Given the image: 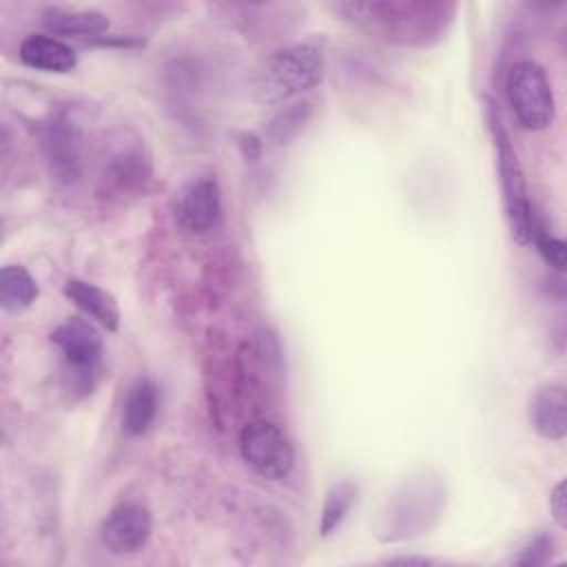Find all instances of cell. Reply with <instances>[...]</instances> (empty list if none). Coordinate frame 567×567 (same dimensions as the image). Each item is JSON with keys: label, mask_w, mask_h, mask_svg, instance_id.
Returning a JSON list of instances; mask_svg holds the SVG:
<instances>
[{"label": "cell", "mask_w": 567, "mask_h": 567, "mask_svg": "<svg viewBox=\"0 0 567 567\" xmlns=\"http://www.w3.org/2000/svg\"><path fill=\"white\" fill-rule=\"evenodd\" d=\"M443 503L445 489L436 478H410L392 496H388L374 520V534L385 543L421 536L436 523Z\"/></svg>", "instance_id": "1"}, {"label": "cell", "mask_w": 567, "mask_h": 567, "mask_svg": "<svg viewBox=\"0 0 567 567\" xmlns=\"http://www.w3.org/2000/svg\"><path fill=\"white\" fill-rule=\"evenodd\" d=\"M326 58L321 47L301 42L272 53L255 82V95L264 104H279L321 84Z\"/></svg>", "instance_id": "2"}, {"label": "cell", "mask_w": 567, "mask_h": 567, "mask_svg": "<svg viewBox=\"0 0 567 567\" xmlns=\"http://www.w3.org/2000/svg\"><path fill=\"white\" fill-rule=\"evenodd\" d=\"M507 100L523 128L543 131L554 122L556 102L543 66L534 60L516 62L505 80Z\"/></svg>", "instance_id": "3"}, {"label": "cell", "mask_w": 567, "mask_h": 567, "mask_svg": "<svg viewBox=\"0 0 567 567\" xmlns=\"http://www.w3.org/2000/svg\"><path fill=\"white\" fill-rule=\"evenodd\" d=\"M492 133H494V144H496V157H498L496 162H498V175H501V186H503L507 224L518 244H529L536 215L527 199L525 177H523V168L518 164L516 151L509 144L507 133L503 131L498 115H492Z\"/></svg>", "instance_id": "4"}, {"label": "cell", "mask_w": 567, "mask_h": 567, "mask_svg": "<svg viewBox=\"0 0 567 567\" xmlns=\"http://www.w3.org/2000/svg\"><path fill=\"white\" fill-rule=\"evenodd\" d=\"M239 454L266 481H284L295 467V450L288 436L270 421H250L241 427Z\"/></svg>", "instance_id": "5"}, {"label": "cell", "mask_w": 567, "mask_h": 567, "mask_svg": "<svg viewBox=\"0 0 567 567\" xmlns=\"http://www.w3.org/2000/svg\"><path fill=\"white\" fill-rule=\"evenodd\" d=\"M51 343L60 350L66 368L75 374V379L82 381L84 388H91L93 374L100 370L104 354L97 328L89 319L69 317L51 332Z\"/></svg>", "instance_id": "6"}, {"label": "cell", "mask_w": 567, "mask_h": 567, "mask_svg": "<svg viewBox=\"0 0 567 567\" xmlns=\"http://www.w3.org/2000/svg\"><path fill=\"white\" fill-rule=\"evenodd\" d=\"M175 221L188 233L210 230L221 215V190L213 175L193 177L186 182L173 202Z\"/></svg>", "instance_id": "7"}, {"label": "cell", "mask_w": 567, "mask_h": 567, "mask_svg": "<svg viewBox=\"0 0 567 567\" xmlns=\"http://www.w3.org/2000/svg\"><path fill=\"white\" fill-rule=\"evenodd\" d=\"M49 173L60 184H73L82 175V144L73 124L62 117L44 122L38 131Z\"/></svg>", "instance_id": "8"}, {"label": "cell", "mask_w": 567, "mask_h": 567, "mask_svg": "<svg viewBox=\"0 0 567 567\" xmlns=\"http://www.w3.org/2000/svg\"><path fill=\"white\" fill-rule=\"evenodd\" d=\"M151 532L153 518L142 503H120L102 520L100 538L111 554L128 556L146 547Z\"/></svg>", "instance_id": "9"}, {"label": "cell", "mask_w": 567, "mask_h": 567, "mask_svg": "<svg viewBox=\"0 0 567 567\" xmlns=\"http://www.w3.org/2000/svg\"><path fill=\"white\" fill-rule=\"evenodd\" d=\"M22 64L44 73H69L78 66V53L71 44L55 35L31 33L18 47Z\"/></svg>", "instance_id": "10"}, {"label": "cell", "mask_w": 567, "mask_h": 567, "mask_svg": "<svg viewBox=\"0 0 567 567\" xmlns=\"http://www.w3.org/2000/svg\"><path fill=\"white\" fill-rule=\"evenodd\" d=\"M529 423L549 441H563L567 434V394L563 385H543L529 399Z\"/></svg>", "instance_id": "11"}, {"label": "cell", "mask_w": 567, "mask_h": 567, "mask_svg": "<svg viewBox=\"0 0 567 567\" xmlns=\"http://www.w3.org/2000/svg\"><path fill=\"white\" fill-rule=\"evenodd\" d=\"M64 295L71 299L86 317L100 323L104 330L115 332L120 328V306L111 292L104 288L89 284L84 279H69L64 284Z\"/></svg>", "instance_id": "12"}, {"label": "cell", "mask_w": 567, "mask_h": 567, "mask_svg": "<svg viewBox=\"0 0 567 567\" xmlns=\"http://www.w3.org/2000/svg\"><path fill=\"white\" fill-rule=\"evenodd\" d=\"M159 410V390L148 379H137L124 396L122 403V430L128 436H142L155 421Z\"/></svg>", "instance_id": "13"}, {"label": "cell", "mask_w": 567, "mask_h": 567, "mask_svg": "<svg viewBox=\"0 0 567 567\" xmlns=\"http://www.w3.org/2000/svg\"><path fill=\"white\" fill-rule=\"evenodd\" d=\"M42 24L53 35H75V38H97L109 31V16L95 9H47L42 13Z\"/></svg>", "instance_id": "14"}, {"label": "cell", "mask_w": 567, "mask_h": 567, "mask_svg": "<svg viewBox=\"0 0 567 567\" xmlns=\"http://www.w3.org/2000/svg\"><path fill=\"white\" fill-rule=\"evenodd\" d=\"M151 175L148 162L137 153V151H122L109 159L104 166L102 182L113 190V193H133Z\"/></svg>", "instance_id": "15"}, {"label": "cell", "mask_w": 567, "mask_h": 567, "mask_svg": "<svg viewBox=\"0 0 567 567\" xmlns=\"http://www.w3.org/2000/svg\"><path fill=\"white\" fill-rule=\"evenodd\" d=\"M40 295L38 281L20 264H7L0 270V306L7 312L27 310Z\"/></svg>", "instance_id": "16"}, {"label": "cell", "mask_w": 567, "mask_h": 567, "mask_svg": "<svg viewBox=\"0 0 567 567\" xmlns=\"http://www.w3.org/2000/svg\"><path fill=\"white\" fill-rule=\"evenodd\" d=\"M357 492L359 489L352 481H339L328 489L323 507H321V520H319L321 536H330L337 532V527L343 523L350 507L354 505Z\"/></svg>", "instance_id": "17"}, {"label": "cell", "mask_w": 567, "mask_h": 567, "mask_svg": "<svg viewBox=\"0 0 567 567\" xmlns=\"http://www.w3.org/2000/svg\"><path fill=\"white\" fill-rule=\"evenodd\" d=\"M308 113H310L308 104H292V106H286L284 111H279L268 126L270 140L275 144H286L290 137H295L303 128Z\"/></svg>", "instance_id": "18"}, {"label": "cell", "mask_w": 567, "mask_h": 567, "mask_svg": "<svg viewBox=\"0 0 567 567\" xmlns=\"http://www.w3.org/2000/svg\"><path fill=\"white\" fill-rule=\"evenodd\" d=\"M529 244L536 246V250L540 252V257H543L554 270H558V272L565 270V264H567V244H565L560 237H556V235H551L549 230H545L543 224L538 221V217H536V221H534L532 241H529Z\"/></svg>", "instance_id": "19"}, {"label": "cell", "mask_w": 567, "mask_h": 567, "mask_svg": "<svg viewBox=\"0 0 567 567\" xmlns=\"http://www.w3.org/2000/svg\"><path fill=\"white\" fill-rule=\"evenodd\" d=\"M551 547H554L551 538H547V536H536V538H532V540L523 547V551H520V556L516 558V563H518V565H540V563H545V560L551 556Z\"/></svg>", "instance_id": "20"}, {"label": "cell", "mask_w": 567, "mask_h": 567, "mask_svg": "<svg viewBox=\"0 0 567 567\" xmlns=\"http://www.w3.org/2000/svg\"><path fill=\"white\" fill-rule=\"evenodd\" d=\"M549 509L554 520L560 529L567 527V496H565V481H558L549 492Z\"/></svg>", "instance_id": "21"}]
</instances>
